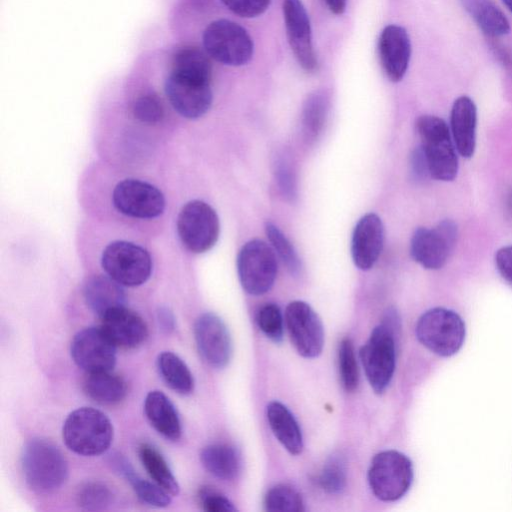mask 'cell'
<instances>
[{
	"label": "cell",
	"mask_w": 512,
	"mask_h": 512,
	"mask_svg": "<svg viewBox=\"0 0 512 512\" xmlns=\"http://www.w3.org/2000/svg\"><path fill=\"white\" fill-rule=\"evenodd\" d=\"M157 322L162 332L170 334L174 331L176 321L173 312L166 306H162L157 311Z\"/></svg>",
	"instance_id": "cell-45"
},
{
	"label": "cell",
	"mask_w": 512,
	"mask_h": 512,
	"mask_svg": "<svg viewBox=\"0 0 512 512\" xmlns=\"http://www.w3.org/2000/svg\"><path fill=\"white\" fill-rule=\"evenodd\" d=\"M265 232L274 251L280 257L289 272L298 275L302 268L301 261L290 241L279 228L271 222L265 224Z\"/></svg>",
	"instance_id": "cell-35"
},
{
	"label": "cell",
	"mask_w": 512,
	"mask_h": 512,
	"mask_svg": "<svg viewBox=\"0 0 512 512\" xmlns=\"http://www.w3.org/2000/svg\"><path fill=\"white\" fill-rule=\"evenodd\" d=\"M269 426L282 446L292 455H298L303 449L301 429L289 409L278 401L267 406Z\"/></svg>",
	"instance_id": "cell-25"
},
{
	"label": "cell",
	"mask_w": 512,
	"mask_h": 512,
	"mask_svg": "<svg viewBox=\"0 0 512 512\" xmlns=\"http://www.w3.org/2000/svg\"><path fill=\"white\" fill-rule=\"evenodd\" d=\"M202 41L206 53L225 65L241 66L253 55V41L248 32L227 19L212 21L205 28Z\"/></svg>",
	"instance_id": "cell-7"
},
{
	"label": "cell",
	"mask_w": 512,
	"mask_h": 512,
	"mask_svg": "<svg viewBox=\"0 0 512 512\" xmlns=\"http://www.w3.org/2000/svg\"><path fill=\"white\" fill-rule=\"evenodd\" d=\"M200 460L210 474L221 480H233L241 470L240 454L229 444L216 443L204 447Z\"/></svg>",
	"instance_id": "cell-27"
},
{
	"label": "cell",
	"mask_w": 512,
	"mask_h": 512,
	"mask_svg": "<svg viewBox=\"0 0 512 512\" xmlns=\"http://www.w3.org/2000/svg\"><path fill=\"white\" fill-rule=\"evenodd\" d=\"M465 324L453 310L432 308L423 313L416 324L419 342L431 352L448 357L457 353L465 340Z\"/></svg>",
	"instance_id": "cell-5"
},
{
	"label": "cell",
	"mask_w": 512,
	"mask_h": 512,
	"mask_svg": "<svg viewBox=\"0 0 512 512\" xmlns=\"http://www.w3.org/2000/svg\"><path fill=\"white\" fill-rule=\"evenodd\" d=\"M25 482L38 494H52L66 482L68 462L53 442L44 438H32L26 442L21 455Z\"/></svg>",
	"instance_id": "cell-1"
},
{
	"label": "cell",
	"mask_w": 512,
	"mask_h": 512,
	"mask_svg": "<svg viewBox=\"0 0 512 512\" xmlns=\"http://www.w3.org/2000/svg\"><path fill=\"white\" fill-rule=\"evenodd\" d=\"M319 483L323 490L336 494L341 492L346 484V469L344 462L337 457L331 458L323 467Z\"/></svg>",
	"instance_id": "cell-39"
},
{
	"label": "cell",
	"mask_w": 512,
	"mask_h": 512,
	"mask_svg": "<svg viewBox=\"0 0 512 512\" xmlns=\"http://www.w3.org/2000/svg\"><path fill=\"white\" fill-rule=\"evenodd\" d=\"M237 271L248 294L258 296L268 292L277 276L274 250L262 240L248 241L238 253Z\"/></svg>",
	"instance_id": "cell-9"
},
{
	"label": "cell",
	"mask_w": 512,
	"mask_h": 512,
	"mask_svg": "<svg viewBox=\"0 0 512 512\" xmlns=\"http://www.w3.org/2000/svg\"><path fill=\"white\" fill-rule=\"evenodd\" d=\"M507 213L509 214L510 218L512 219V190H511V192L508 195Z\"/></svg>",
	"instance_id": "cell-47"
},
{
	"label": "cell",
	"mask_w": 512,
	"mask_h": 512,
	"mask_svg": "<svg viewBox=\"0 0 512 512\" xmlns=\"http://www.w3.org/2000/svg\"><path fill=\"white\" fill-rule=\"evenodd\" d=\"M113 492L103 482L89 481L82 484L76 493V501L80 508L98 511L108 508L113 502Z\"/></svg>",
	"instance_id": "cell-32"
},
{
	"label": "cell",
	"mask_w": 512,
	"mask_h": 512,
	"mask_svg": "<svg viewBox=\"0 0 512 512\" xmlns=\"http://www.w3.org/2000/svg\"><path fill=\"white\" fill-rule=\"evenodd\" d=\"M108 463L119 476L132 486L137 497L145 504L153 507H166L171 503V495L158 486L139 476L130 462L119 453L109 456Z\"/></svg>",
	"instance_id": "cell-24"
},
{
	"label": "cell",
	"mask_w": 512,
	"mask_h": 512,
	"mask_svg": "<svg viewBox=\"0 0 512 512\" xmlns=\"http://www.w3.org/2000/svg\"><path fill=\"white\" fill-rule=\"evenodd\" d=\"M74 363L86 373L112 370L116 363V345L101 327L78 331L70 347Z\"/></svg>",
	"instance_id": "cell-13"
},
{
	"label": "cell",
	"mask_w": 512,
	"mask_h": 512,
	"mask_svg": "<svg viewBox=\"0 0 512 512\" xmlns=\"http://www.w3.org/2000/svg\"><path fill=\"white\" fill-rule=\"evenodd\" d=\"M138 454L151 479L171 496L178 495L180 486L163 455L148 443L139 446Z\"/></svg>",
	"instance_id": "cell-31"
},
{
	"label": "cell",
	"mask_w": 512,
	"mask_h": 512,
	"mask_svg": "<svg viewBox=\"0 0 512 512\" xmlns=\"http://www.w3.org/2000/svg\"><path fill=\"white\" fill-rule=\"evenodd\" d=\"M338 367L342 386L347 392L354 391L359 384V370L353 343L348 338L339 344Z\"/></svg>",
	"instance_id": "cell-36"
},
{
	"label": "cell",
	"mask_w": 512,
	"mask_h": 512,
	"mask_svg": "<svg viewBox=\"0 0 512 512\" xmlns=\"http://www.w3.org/2000/svg\"><path fill=\"white\" fill-rule=\"evenodd\" d=\"M495 266L501 277L512 286V245L503 246L497 250Z\"/></svg>",
	"instance_id": "cell-42"
},
{
	"label": "cell",
	"mask_w": 512,
	"mask_h": 512,
	"mask_svg": "<svg viewBox=\"0 0 512 512\" xmlns=\"http://www.w3.org/2000/svg\"><path fill=\"white\" fill-rule=\"evenodd\" d=\"M264 506L273 512H301L304 510L300 494L291 486L279 484L265 495Z\"/></svg>",
	"instance_id": "cell-34"
},
{
	"label": "cell",
	"mask_w": 512,
	"mask_h": 512,
	"mask_svg": "<svg viewBox=\"0 0 512 512\" xmlns=\"http://www.w3.org/2000/svg\"><path fill=\"white\" fill-rule=\"evenodd\" d=\"M209 57L206 51L198 47L184 46L174 53L171 72L192 79L210 82L212 65Z\"/></svg>",
	"instance_id": "cell-29"
},
{
	"label": "cell",
	"mask_w": 512,
	"mask_h": 512,
	"mask_svg": "<svg viewBox=\"0 0 512 512\" xmlns=\"http://www.w3.org/2000/svg\"><path fill=\"white\" fill-rule=\"evenodd\" d=\"M410 167L412 176L416 180H422L429 175L427 163L420 146L414 149L410 158Z\"/></svg>",
	"instance_id": "cell-43"
},
{
	"label": "cell",
	"mask_w": 512,
	"mask_h": 512,
	"mask_svg": "<svg viewBox=\"0 0 512 512\" xmlns=\"http://www.w3.org/2000/svg\"><path fill=\"white\" fill-rule=\"evenodd\" d=\"M101 263L106 274L122 286L142 285L152 272V260L147 250L128 241H114L107 245Z\"/></svg>",
	"instance_id": "cell-8"
},
{
	"label": "cell",
	"mask_w": 512,
	"mask_h": 512,
	"mask_svg": "<svg viewBox=\"0 0 512 512\" xmlns=\"http://www.w3.org/2000/svg\"><path fill=\"white\" fill-rule=\"evenodd\" d=\"M384 226L374 213L364 215L356 224L351 240V255L356 267L371 269L378 260L384 244Z\"/></svg>",
	"instance_id": "cell-19"
},
{
	"label": "cell",
	"mask_w": 512,
	"mask_h": 512,
	"mask_svg": "<svg viewBox=\"0 0 512 512\" xmlns=\"http://www.w3.org/2000/svg\"><path fill=\"white\" fill-rule=\"evenodd\" d=\"M283 15L290 47L300 66L312 72L317 58L312 44L310 20L301 0H283Z\"/></svg>",
	"instance_id": "cell-17"
},
{
	"label": "cell",
	"mask_w": 512,
	"mask_h": 512,
	"mask_svg": "<svg viewBox=\"0 0 512 512\" xmlns=\"http://www.w3.org/2000/svg\"><path fill=\"white\" fill-rule=\"evenodd\" d=\"M199 502L207 512H234L236 507L222 493L210 486H203L198 492Z\"/></svg>",
	"instance_id": "cell-40"
},
{
	"label": "cell",
	"mask_w": 512,
	"mask_h": 512,
	"mask_svg": "<svg viewBox=\"0 0 512 512\" xmlns=\"http://www.w3.org/2000/svg\"><path fill=\"white\" fill-rule=\"evenodd\" d=\"M506 7L512 12V0H502Z\"/></svg>",
	"instance_id": "cell-48"
},
{
	"label": "cell",
	"mask_w": 512,
	"mask_h": 512,
	"mask_svg": "<svg viewBox=\"0 0 512 512\" xmlns=\"http://www.w3.org/2000/svg\"><path fill=\"white\" fill-rule=\"evenodd\" d=\"M157 369L163 381L175 392L188 395L194 389V378L185 362L172 352L157 357Z\"/></svg>",
	"instance_id": "cell-30"
},
{
	"label": "cell",
	"mask_w": 512,
	"mask_h": 512,
	"mask_svg": "<svg viewBox=\"0 0 512 512\" xmlns=\"http://www.w3.org/2000/svg\"><path fill=\"white\" fill-rule=\"evenodd\" d=\"M481 30L493 37L509 32L510 25L502 11L491 0H460Z\"/></svg>",
	"instance_id": "cell-28"
},
{
	"label": "cell",
	"mask_w": 512,
	"mask_h": 512,
	"mask_svg": "<svg viewBox=\"0 0 512 512\" xmlns=\"http://www.w3.org/2000/svg\"><path fill=\"white\" fill-rule=\"evenodd\" d=\"M291 169L286 165V162H282L277 170L278 182L283 193L286 197L293 198L295 196V185L293 173Z\"/></svg>",
	"instance_id": "cell-44"
},
{
	"label": "cell",
	"mask_w": 512,
	"mask_h": 512,
	"mask_svg": "<svg viewBox=\"0 0 512 512\" xmlns=\"http://www.w3.org/2000/svg\"><path fill=\"white\" fill-rule=\"evenodd\" d=\"M415 127L430 177L445 182L454 180L458 173V152L447 123L434 115H422Z\"/></svg>",
	"instance_id": "cell-3"
},
{
	"label": "cell",
	"mask_w": 512,
	"mask_h": 512,
	"mask_svg": "<svg viewBox=\"0 0 512 512\" xmlns=\"http://www.w3.org/2000/svg\"><path fill=\"white\" fill-rule=\"evenodd\" d=\"M164 87L173 108L185 118H199L211 107L213 94L210 82L170 72Z\"/></svg>",
	"instance_id": "cell-15"
},
{
	"label": "cell",
	"mask_w": 512,
	"mask_h": 512,
	"mask_svg": "<svg viewBox=\"0 0 512 512\" xmlns=\"http://www.w3.org/2000/svg\"><path fill=\"white\" fill-rule=\"evenodd\" d=\"M114 429L110 419L100 410L80 407L64 421L62 437L65 445L82 456L105 453L113 441Z\"/></svg>",
	"instance_id": "cell-2"
},
{
	"label": "cell",
	"mask_w": 512,
	"mask_h": 512,
	"mask_svg": "<svg viewBox=\"0 0 512 512\" xmlns=\"http://www.w3.org/2000/svg\"><path fill=\"white\" fill-rule=\"evenodd\" d=\"M285 324L296 351L304 358H315L324 346L323 325L317 313L303 301H293L285 310Z\"/></svg>",
	"instance_id": "cell-12"
},
{
	"label": "cell",
	"mask_w": 512,
	"mask_h": 512,
	"mask_svg": "<svg viewBox=\"0 0 512 512\" xmlns=\"http://www.w3.org/2000/svg\"><path fill=\"white\" fill-rule=\"evenodd\" d=\"M398 318L388 310L383 322L375 327L360 349L361 362L367 380L375 393L381 394L390 384L395 370L396 349L394 326Z\"/></svg>",
	"instance_id": "cell-4"
},
{
	"label": "cell",
	"mask_w": 512,
	"mask_h": 512,
	"mask_svg": "<svg viewBox=\"0 0 512 512\" xmlns=\"http://www.w3.org/2000/svg\"><path fill=\"white\" fill-rule=\"evenodd\" d=\"M133 115L143 123L155 124L162 120L164 108L160 98L155 93L138 97L133 104Z\"/></svg>",
	"instance_id": "cell-38"
},
{
	"label": "cell",
	"mask_w": 512,
	"mask_h": 512,
	"mask_svg": "<svg viewBox=\"0 0 512 512\" xmlns=\"http://www.w3.org/2000/svg\"><path fill=\"white\" fill-rule=\"evenodd\" d=\"M144 413L151 426L164 438L177 441L182 433L178 412L161 391H150L144 400Z\"/></svg>",
	"instance_id": "cell-22"
},
{
	"label": "cell",
	"mask_w": 512,
	"mask_h": 512,
	"mask_svg": "<svg viewBox=\"0 0 512 512\" xmlns=\"http://www.w3.org/2000/svg\"><path fill=\"white\" fill-rule=\"evenodd\" d=\"M328 8L334 14H342L346 8L347 0H325Z\"/></svg>",
	"instance_id": "cell-46"
},
{
	"label": "cell",
	"mask_w": 512,
	"mask_h": 512,
	"mask_svg": "<svg viewBox=\"0 0 512 512\" xmlns=\"http://www.w3.org/2000/svg\"><path fill=\"white\" fill-rule=\"evenodd\" d=\"M85 394L101 405L120 403L127 394L123 378L109 371L87 373L83 381Z\"/></svg>",
	"instance_id": "cell-26"
},
{
	"label": "cell",
	"mask_w": 512,
	"mask_h": 512,
	"mask_svg": "<svg viewBox=\"0 0 512 512\" xmlns=\"http://www.w3.org/2000/svg\"><path fill=\"white\" fill-rule=\"evenodd\" d=\"M219 219L215 210L201 200L186 203L177 217V232L182 244L193 253L210 250L218 240Z\"/></svg>",
	"instance_id": "cell-10"
},
{
	"label": "cell",
	"mask_w": 512,
	"mask_h": 512,
	"mask_svg": "<svg viewBox=\"0 0 512 512\" xmlns=\"http://www.w3.org/2000/svg\"><path fill=\"white\" fill-rule=\"evenodd\" d=\"M259 329L272 341L280 342L283 337V316L280 308L272 303L260 308L256 316Z\"/></svg>",
	"instance_id": "cell-37"
},
{
	"label": "cell",
	"mask_w": 512,
	"mask_h": 512,
	"mask_svg": "<svg viewBox=\"0 0 512 512\" xmlns=\"http://www.w3.org/2000/svg\"><path fill=\"white\" fill-rule=\"evenodd\" d=\"M327 112L328 97L325 93L317 91L307 98L303 109V126L308 137H317L323 128Z\"/></svg>",
	"instance_id": "cell-33"
},
{
	"label": "cell",
	"mask_w": 512,
	"mask_h": 512,
	"mask_svg": "<svg viewBox=\"0 0 512 512\" xmlns=\"http://www.w3.org/2000/svg\"><path fill=\"white\" fill-rule=\"evenodd\" d=\"M88 307L100 318L108 312L125 306V293L122 285L108 275L90 277L83 289Z\"/></svg>",
	"instance_id": "cell-23"
},
{
	"label": "cell",
	"mask_w": 512,
	"mask_h": 512,
	"mask_svg": "<svg viewBox=\"0 0 512 512\" xmlns=\"http://www.w3.org/2000/svg\"><path fill=\"white\" fill-rule=\"evenodd\" d=\"M413 481L410 459L396 450L376 454L368 470V482L373 494L380 500L392 502L403 497Z\"/></svg>",
	"instance_id": "cell-6"
},
{
	"label": "cell",
	"mask_w": 512,
	"mask_h": 512,
	"mask_svg": "<svg viewBox=\"0 0 512 512\" xmlns=\"http://www.w3.org/2000/svg\"><path fill=\"white\" fill-rule=\"evenodd\" d=\"M112 200L119 212L134 218H155L165 209L162 192L152 184L138 179L119 182L113 190Z\"/></svg>",
	"instance_id": "cell-14"
},
{
	"label": "cell",
	"mask_w": 512,
	"mask_h": 512,
	"mask_svg": "<svg viewBox=\"0 0 512 512\" xmlns=\"http://www.w3.org/2000/svg\"><path fill=\"white\" fill-rule=\"evenodd\" d=\"M233 13L246 18L256 17L264 13L271 0H221Z\"/></svg>",
	"instance_id": "cell-41"
},
{
	"label": "cell",
	"mask_w": 512,
	"mask_h": 512,
	"mask_svg": "<svg viewBox=\"0 0 512 512\" xmlns=\"http://www.w3.org/2000/svg\"><path fill=\"white\" fill-rule=\"evenodd\" d=\"M101 321V328L116 347H138L148 336L142 317L125 306L108 312Z\"/></svg>",
	"instance_id": "cell-20"
},
{
	"label": "cell",
	"mask_w": 512,
	"mask_h": 512,
	"mask_svg": "<svg viewBox=\"0 0 512 512\" xmlns=\"http://www.w3.org/2000/svg\"><path fill=\"white\" fill-rule=\"evenodd\" d=\"M457 235V226L452 220H442L433 228L419 227L411 237V257L426 269H440L454 250Z\"/></svg>",
	"instance_id": "cell-11"
},
{
	"label": "cell",
	"mask_w": 512,
	"mask_h": 512,
	"mask_svg": "<svg viewBox=\"0 0 512 512\" xmlns=\"http://www.w3.org/2000/svg\"><path fill=\"white\" fill-rule=\"evenodd\" d=\"M477 108L468 96L457 98L451 108L450 132L458 154L471 158L476 147Z\"/></svg>",
	"instance_id": "cell-21"
},
{
	"label": "cell",
	"mask_w": 512,
	"mask_h": 512,
	"mask_svg": "<svg viewBox=\"0 0 512 512\" xmlns=\"http://www.w3.org/2000/svg\"><path fill=\"white\" fill-rule=\"evenodd\" d=\"M194 337L203 360L213 368H224L230 361L232 343L222 319L214 313L201 314L194 324Z\"/></svg>",
	"instance_id": "cell-16"
},
{
	"label": "cell",
	"mask_w": 512,
	"mask_h": 512,
	"mask_svg": "<svg viewBox=\"0 0 512 512\" xmlns=\"http://www.w3.org/2000/svg\"><path fill=\"white\" fill-rule=\"evenodd\" d=\"M378 53L387 78L392 82L402 80L411 56V43L407 31L398 25L386 26L379 37Z\"/></svg>",
	"instance_id": "cell-18"
}]
</instances>
